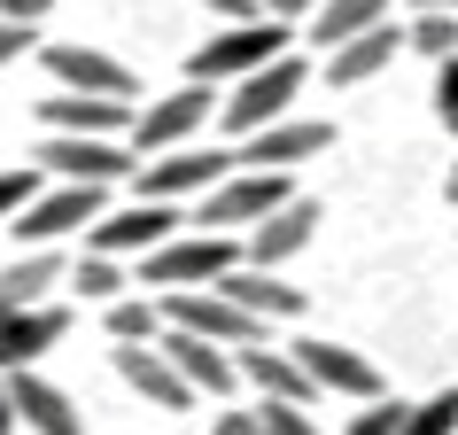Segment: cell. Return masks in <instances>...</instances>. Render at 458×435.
<instances>
[{"label": "cell", "instance_id": "obj_1", "mask_svg": "<svg viewBox=\"0 0 458 435\" xmlns=\"http://www.w3.org/2000/svg\"><path fill=\"white\" fill-rule=\"evenodd\" d=\"M303 55H272V63H257L249 78H233V94L217 101V117H225V132L233 141H249V132H265V124H280V117H295V94H303Z\"/></svg>", "mask_w": 458, "mask_h": 435}, {"label": "cell", "instance_id": "obj_2", "mask_svg": "<svg viewBox=\"0 0 458 435\" xmlns=\"http://www.w3.org/2000/svg\"><path fill=\"white\" fill-rule=\"evenodd\" d=\"M272 55H288V24H280V16H249V24H225L217 39H202V47L187 55V78L233 86V78H249L257 63H272Z\"/></svg>", "mask_w": 458, "mask_h": 435}, {"label": "cell", "instance_id": "obj_3", "mask_svg": "<svg viewBox=\"0 0 458 435\" xmlns=\"http://www.w3.org/2000/svg\"><path fill=\"white\" fill-rule=\"evenodd\" d=\"M109 210V187H86V179H63V187H39L24 210L8 218V234L24 249H55L63 234H86L94 218Z\"/></svg>", "mask_w": 458, "mask_h": 435}, {"label": "cell", "instance_id": "obj_4", "mask_svg": "<svg viewBox=\"0 0 458 435\" xmlns=\"http://www.w3.org/2000/svg\"><path fill=\"white\" fill-rule=\"evenodd\" d=\"M233 171V148H164V156H140V171H132V194L140 202H202V194L217 187Z\"/></svg>", "mask_w": 458, "mask_h": 435}, {"label": "cell", "instance_id": "obj_5", "mask_svg": "<svg viewBox=\"0 0 458 435\" xmlns=\"http://www.w3.org/2000/svg\"><path fill=\"white\" fill-rule=\"evenodd\" d=\"M242 265V249L225 242V234H171V242H156L140 257V288H210L217 272Z\"/></svg>", "mask_w": 458, "mask_h": 435}, {"label": "cell", "instance_id": "obj_6", "mask_svg": "<svg viewBox=\"0 0 458 435\" xmlns=\"http://www.w3.org/2000/svg\"><path fill=\"white\" fill-rule=\"evenodd\" d=\"M210 117H217V86L187 78L179 94L148 101V109H132V132H124V148H132V156H164V148H187Z\"/></svg>", "mask_w": 458, "mask_h": 435}, {"label": "cell", "instance_id": "obj_7", "mask_svg": "<svg viewBox=\"0 0 458 435\" xmlns=\"http://www.w3.org/2000/svg\"><path fill=\"white\" fill-rule=\"evenodd\" d=\"M31 164H39V171H55V179L117 187V179H132V171H140V156H132V148H124L117 132H47Z\"/></svg>", "mask_w": 458, "mask_h": 435}, {"label": "cell", "instance_id": "obj_8", "mask_svg": "<svg viewBox=\"0 0 458 435\" xmlns=\"http://www.w3.org/2000/svg\"><path fill=\"white\" fill-rule=\"evenodd\" d=\"M164 327H187V335H210L225 350H249V342H272V327L257 311H242L225 288H171L164 295Z\"/></svg>", "mask_w": 458, "mask_h": 435}, {"label": "cell", "instance_id": "obj_9", "mask_svg": "<svg viewBox=\"0 0 458 435\" xmlns=\"http://www.w3.org/2000/svg\"><path fill=\"white\" fill-rule=\"evenodd\" d=\"M288 194H295V187H288V171L233 164L210 194H202V218H194V226H210V234H225V226H257V218H272Z\"/></svg>", "mask_w": 458, "mask_h": 435}, {"label": "cell", "instance_id": "obj_10", "mask_svg": "<svg viewBox=\"0 0 458 435\" xmlns=\"http://www.w3.org/2000/svg\"><path fill=\"white\" fill-rule=\"evenodd\" d=\"M179 226H187V218H179V202H140V194H132L124 210H101L94 226H86V249L124 265V257H148L156 242H171Z\"/></svg>", "mask_w": 458, "mask_h": 435}, {"label": "cell", "instance_id": "obj_11", "mask_svg": "<svg viewBox=\"0 0 458 435\" xmlns=\"http://www.w3.org/2000/svg\"><path fill=\"white\" fill-rule=\"evenodd\" d=\"M295 358H303V373L318 381V397H350V405L388 397L381 365L365 358V350H342V342H295Z\"/></svg>", "mask_w": 458, "mask_h": 435}, {"label": "cell", "instance_id": "obj_12", "mask_svg": "<svg viewBox=\"0 0 458 435\" xmlns=\"http://www.w3.org/2000/svg\"><path fill=\"white\" fill-rule=\"evenodd\" d=\"M327 148H335V124H327V117H280V124H265V132H249V141L233 148V164L288 171V164H311V156H327Z\"/></svg>", "mask_w": 458, "mask_h": 435}, {"label": "cell", "instance_id": "obj_13", "mask_svg": "<svg viewBox=\"0 0 458 435\" xmlns=\"http://www.w3.org/2000/svg\"><path fill=\"white\" fill-rule=\"evenodd\" d=\"M156 350L171 358V373L194 388V397H225V388L242 381V365H233V350L225 342H210V335H187V327H164L156 335Z\"/></svg>", "mask_w": 458, "mask_h": 435}, {"label": "cell", "instance_id": "obj_14", "mask_svg": "<svg viewBox=\"0 0 458 435\" xmlns=\"http://www.w3.org/2000/svg\"><path fill=\"white\" fill-rule=\"evenodd\" d=\"M39 63H47L71 94H109V101H132L140 94V78L124 71L117 55H101V47H78V39H55V47H39Z\"/></svg>", "mask_w": 458, "mask_h": 435}, {"label": "cell", "instance_id": "obj_15", "mask_svg": "<svg viewBox=\"0 0 458 435\" xmlns=\"http://www.w3.org/2000/svg\"><path fill=\"white\" fill-rule=\"evenodd\" d=\"M311 234H318V202H311V194H288L272 218H257V226H249L242 257H249V265H272V272H280L295 249H311Z\"/></svg>", "mask_w": 458, "mask_h": 435}, {"label": "cell", "instance_id": "obj_16", "mask_svg": "<svg viewBox=\"0 0 458 435\" xmlns=\"http://www.w3.org/2000/svg\"><path fill=\"white\" fill-rule=\"evenodd\" d=\"M210 288H225L233 303H242V311L265 319V327H280V319H303V311H311V295H303V288H288V280H280L272 265H249V257H242L233 272H217Z\"/></svg>", "mask_w": 458, "mask_h": 435}, {"label": "cell", "instance_id": "obj_17", "mask_svg": "<svg viewBox=\"0 0 458 435\" xmlns=\"http://www.w3.org/2000/svg\"><path fill=\"white\" fill-rule=\"evenodd\" d=\"M63 327H71V311H55V303H24V311L0 319V373H24V365H39L63 342Z\"/></svg>", "mask_w": 458, "mask_h": 435}, {"label": "cell", "instance_id": "obj_18", "mask_svg": "<svg viewBox=\"0 0 458 435\" xmlns=\"http://www.w3.org/2000/svg\"><path fill=\"white\" fill-rule=\"evenodd\" d=\"M117 373H124V388L148 397L156 412H187V405H194V388L171 373V358L156 350V342H117Z\"/></svg>", "mask_w": 458, "mask_h": 435}, {"label": "cell", "instance_id": "obj_19", "mask_svg": "<svg viewBox=\"0 0 458 435\" xmlns=\"http://www.w3.org/2000/svg\"><path fill=\"white\" fill-rule=\"evenodd\" d=\"M8 397H16V420H24L31 435H86V412L63 397L55 381H39V373H8Z\"/></svg>", "mask_w": 458, "mask_h": 435}, {"label": "cell", "instance_id": "obj_20", "mask_svg": "<svg viewBox=\"0 0 458 435\" xmlns=\"http://www.w3.org/2000/svg\"><path fill=\"white\" fill-rule=\"evenodd\" d=\"M39 124H47V132H132V101H109V94H71V86H63V94L55 101H39Z\"/></svg>", "mask_w": 458, "mask_h": 435}, {"label": "cell", "instance_id": "obj_21", "mask_svg": "<svg viewBox=\"0 0 458 435\" xmlns=\"http://www.w3.org/2000/svg\"><path fill=\"white\" fill-rule=\"evenodd\" d=\"M233 365H242V381H257L265 397H288V405H318V381L303 373V358H295V350L249 342V350H233Z\"/></svg>", "mask_w": 458, "mask_h": 435}, {"label": "cell", "instance_id": "obj_22", "mask_svg": "<svg viewBox=\"0 0 458 435\" xmlns=\"http://www.w3.org/2000/svg\"><path fill=\"white\" fill-rule=\"evenodd\" d=\"M396 47H404L396 24H373V31H358V39L327 47V86H365V78H381L388 63H396Z\"/></svg>", "mask_w": 458, "mask_h": 435}, {"label": "cell", "instance_id": "obj_23", "mask_svg": "<svg viewBox=\"0 0 458 435\" xmlns=\"http://www.w3.org/2000/svg\"><path fill=\"white\" fill-rule=\"evenodd\" d=\"M388 8H396V0H318L303 24H311L318 47H342V39H358V31L388 24Z\"/></svg>", "mask_w": 458, "mask_h": 435}, {"label": "cell", "instance_id": "obj_24", "mask_svg": "<svg viewBox=\"0 0 458 435\" xmlns=\"http://www.w3.org/2000/svg\"><path fill=\"white\" fill-rule=\"evenodd\" d=\"M55 280H63V257H55V249H24L16 265L0 272V295H16V303H39Z\"/></svg>", "mask_w": 458, "mask_h": 435}, {"label": "cell", "instance_id": "obj_25", "mask_svg": "<svg viewBox=\"0 0 458 435\" xmlns=\"http://www.w3.org/2000/svg\"><path fill=\"white\" fill-rule=\"evenodd\" d=\"M404 47H420L428 63L458 55V16H451V8H411V24H404Z\"/></svg>", "mask_w": 458, "mask_h": 435}, {"label": "cell", "instance_id": "obj_26", "mask_svg": "<svg viewBox=\"0 0 458 435\" xmlns=\"http://www.w3.org/2000/svg\"><path fill=\"white\" fill-rule=\"evenodd\" d=\"M156 335H164V303H148V295L109 303V342H156Z\"/></svg>", "mask_w": 458, "mask_h": 435}, {"label": "cell", "instance_id": "obj_27", "mask_svg": "<svg viewBox=\"0 0 458 435\" xmlns=\"http://www.w3.org/2000/svg\"><path fill=\"white\" fill-rule=\"evenodd\" d=\"M404 435H458V388H435L428 405H411Z\"/></svg>", "mask_w": 458, "mask_h": 435}, {"label": "cell", "instance_id": "obj_28", "mask_svg": "<svg viewBox=\"0 0 458 435\" xmlns=\"http://www.w3.org/2000/svg\"><path fill=\"white\" fill-rule=\"evenodd\" d=\"M71 280H78L86 295H94V303H117V295H124V272H117V257H94V249H86V265H78Z\"/></svg>", "mask_w": 458, "mask_h": 435}, {"label": "cell", "instance_id": "obj_29", "mask_svg": "<svg viewBox=\"0 0 458 435\" xmlns=\"http://www.w3.org/2000/svg\"><path fill=\"white\" fill-rule=\"evenodd\" d=\"M257 420H265V435H318L311 405H288V397H265V405H257Z\"/></svg>", "mask_w": 458, "mask_h": 435}, {"label": "cell", "instance_id": "obj_30", "mask_svg": "<svg viewBox=\"0 0 458 435\" xmlns=\"http://www.w3.org/2000/svg\"><path fill=\"white\" fill-rule=\"evenodd\" d=\"M435 124L458 141V55H443V63H435Z\"/></svg>", "mask_w": 458, "mask_h": 435}, {"label": "cell", "instance_id": "obj_31", "mask_svg": "<svg viewBox=\"0 0 458 435\" xmlns=\"http://www.w3.org/2000/svg\"><path fill=\"white\" fill-rule=\"evenodd\" d=\"M404 412H411V405H388V397H373V405H365L342 435H404Z\"/></svg>", "mask_w": 458, "mask_h": 435}, {"label": "cell", "instance_id": "obj_32", "mask_svg": "<svg viewBox=\"0 0 458 435\" xmlns=\"http://www.w3.org/2000/svg\"><path fill=\"white\" fill-rule=\"evenodd\" d=\"M31 194H39V171H31V164L24 171H0V218H16Z\"/></svg>", "mask_w": 458, "mask_h": 435}, {"label": "cell", "instance_id": "obj_33", "mask_svg": "<svg viewBox=\"0 0 458 435\" xmlns=\"http://www.w3.org/2000/svg\"><path fill=\"white\" fill-rule=\"evenodd\" d=\"M217 24H249V16H265V0H202Z\"/></svg>", "mask_w": 458, "mask_h": 435}, {"label": "cell", "instance_id": "obj_34", "mask_svg": "<svg viewBox=\"0 0 458 435\" xmlns=\"http://www.w3.org/2000/svg\"><path fill=\"white\" fill-rule=\"evenodd\" d=\"M24 47H31V24H8V16H0V71H8Z\"/></svg>", "mask_w": 458, "mask_h": 435}, {"label": "cell", "instance_id": "obj_35", "mask_svg": "<svg viewBox=\"0 0 458 435\" xmlns=\"http://www.w3.org/2000/svg\"><path fill=\"white\" fill-rule=\"evenodd\" d=\"M210 435H265V420H257V412H217Z\"/></svg>", "mask_w": 458, "mask_h": 435}, {"label": "cell", "instance_id": "obj_36", "mask_svg": "<svg viewBox=\"0 0 458 435\" xmlns=\"http://www.w3.org/2000/svg\"><path fill=\"white\" fill-rule=\"evenodd\" d=\"M47 8H55V0H0V16H8V24H39Z\"/></svg>", "mask_w": 458, "mask_h": 435}, {"label": "cell", "instance_id": "obj_37", "mask_svg": "<svg viewBox=\"0 0 458 435\" xmlns=\"http://www.w3.org/2000/svg\"><path fill=\"white\" fill-rule=\"evenodd\" d=\"M311 8H318V0H265V16H280V24H303Z\"/></svg>", "mask_w": 458, "mask_h": 435}, {"label": "cell", "instance_id": "obj_38", "mask_svg": "<svg viewBox=\"0 0 458 435\" xmlns=\"http://www.w3.org/2000/svg\"><path fill=\"white\" fill-rule=\"evenodd\" d=\"M24 420H16V397H8V373H0V435H16Z\"/></svg>", "mask_w": 458, "mask_h": 435}, {"label": "cell", "instance_id": "obj_39", "mask_svg": "<svg viewBox=\"0 0 458 435\" xmlns=\"http://www.w3.org/2000/svg\"><path fill=\"white\" fill-rule=\"evenodd\" d=\"M411 8H451V16H458V0H411Z\"/></svg>", "mask_w": 458, "mask_h": 435}, {"label": "cell", "instance_id": "obj_40", "mask_svg": "<svg viewBox=\"0 0 458 435\" xmlns=\"http://www.w3.org/2000/svg\"><path fill=\"white\" fill-rule=\"evenodd\" d=\"M443 194H451V202H458V164H451V179H443Z\"/></svg>", "mask_w": 458, "mask_h": 435}]
</instances>
